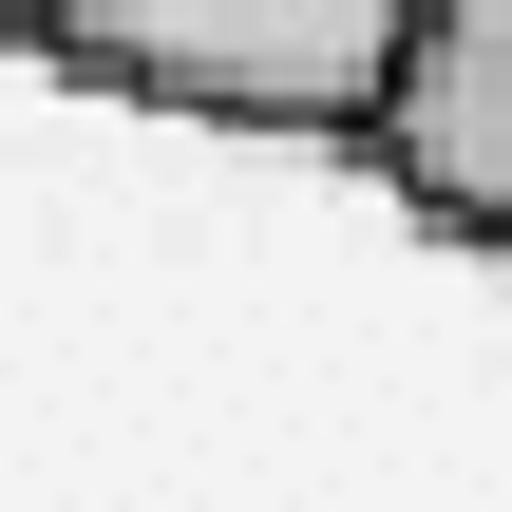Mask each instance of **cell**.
Segmentation results:
<instances>
[{
  "label": "cell",
  "instance_id": "obj_1",
  "mask_svg": "<svg viewBox=\"0 0 512 512\" xmlns=\"http://www.w3.org/2000/svg\"><path fill=\"white\" fill-rule=\"evenodd\" d=\"M57 76L152 95V114H228V133H361L418 0H0Z\"/></svg>",
  "mask_w": 512,
  "mask_h": 512
},
{
  "label": "cell",
  "instance_id": "obj_2",
  "mask_svg": "<svg viewBox=\"0 0 512 512\" xmlns=\"http://www.w3.org/2000/svg\"><path fill=\"white\" fill-rule=\"evenodd\" d=\"M361 133H380V171L437 228L512 247V0H418V38H399V76H380Z\"/></svg>",
  "mask_w": 512,
  "mask_h": 512
}]
</instances>
